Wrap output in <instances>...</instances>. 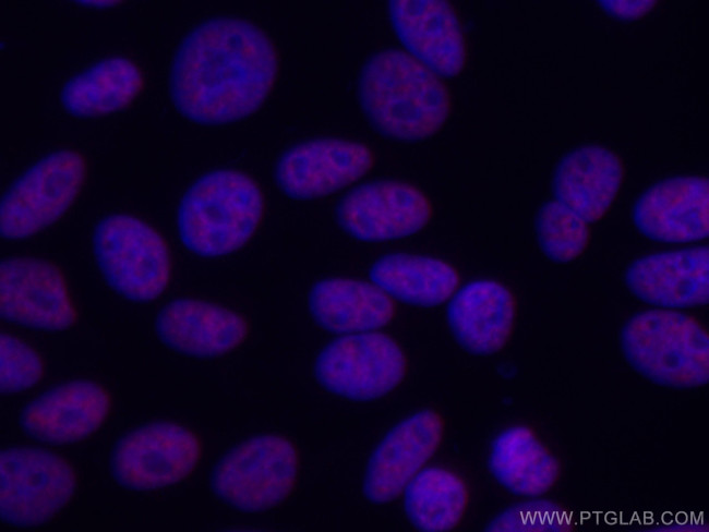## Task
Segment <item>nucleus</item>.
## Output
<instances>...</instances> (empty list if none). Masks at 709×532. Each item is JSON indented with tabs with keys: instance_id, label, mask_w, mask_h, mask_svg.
I'll use <instances>...</instances> for the list:
<instances>
[{
	"instance_id": "13",
	"label": "nucleus",
	"mask_w": 709,
	"mask_h": 532,
	"mask_svg": "<svg viewBox=\"0 0 709 532\" xmlns=\"http://www.w3.org/2000/svg\"><path fill=\"white\" fill-rule=\"evenodd\" d=\"M371 149L341 138L300 143L279 158L275 179L289 196L311 200L328 195L364 176L373 165Z\"/></svg>"
},
{
	"instance_id": "20",
	"label": "nucleus",
	"mask_w": 709,
	"mask_h": 532,
	"mask_svg": "<svg viewBox=\"0 0 709 532\" xmlns=\"http://www.w3.org/2000/svg\"><path fill=\"white\" fill-rule=\"evenodd\" d=\"M516 305L512 292L502 283L480 279L464 286L447 309L450 330L467 351L489 355L508 340Z\"/></svg>"
},
{
	"instance_id": "7",
	"label": "nucleus",
	"mask_w": 709,
	"mask_h": 532,
	"mask_svg": "<svg viewBox=\"0 0 709 532\" xmlns=\"http://www.w3.org/2000/svg\"><path fill=\"white\" fill-rule=\"evenodd\" d=\"M85 176V159L72 149H60L38 160L2 197V237L25 239L55 222L77 196Z\"/></svg>"
},
{
	"instance_id": "19",
	"label": "nucleus",
	"mask_w": 709,
	"mask_h": 532,
	"mask_svg": "<svg viewBox=\"0 0 709 532\" xmlns=\"http://www.w3.org/2000/svg\"><path fill=\"white\" fill-rule=\"evenodd\" d=\"M156 331L165 344L178 352L211 358L240 344L248 334V324L241 315L220 305L179 299L160 310Z\"/></svg>"
},
{
	"instance_id": "18",
	"label": "nucleus",
	"mask_w": 709,
	"mask_h": 532,
	"mask_svg": "<svg viewBox=\"0 0 709 532\" xmlns=\"http://www.w3.org/2000/svg\"><path fill=\"white\" fill-rule=\"evenodd\" d=\"M707 246L666 251L636 259L625 275L629 290L642 301L664 307L708 302Z\"/></svg>"
},
{
	"instance_id": "26",
	"label": "nucleus",
	"mask_w": 709,
	"mask_h": 532,
	"mask_svg": "<svg viewBox=\"0 0 709 532\" xmlns=\"http://www.w3.org/2000/svg\"><path fill=\"white\" fill-rule=\"evenodd\" d=\"M467 503L466 484L457 474L442 468H429L406 486L404 505L416 528L438 532L458 524Z\"/></svg>"
},
{
	"instance_id": "25",
	"label": "nucleus",
	"mask_w": 709,
	"mask_h": 532,
	"mask_svg": "<svg viewBox=\"0 0 709 532\" xmlns=\"http://www.w3.org/2000/svg\"><path fill=\"white\" fill-rule=\"evenodd\" d=\"M490 468L495 479L522 496L545 493L557 480L556 459L526 426H513L493 442Z\"/></svg>"
},
{
	"instance_id": "16",
	"label": "nucleus",
	"mask_w": 709,
	"mask_h": 532,
	"mask_svg": "<svg viewBox=\"0 0 709 532\" xmlns=\"http://www.w3.org/2000/svg\"><path fill=\"white\" fill-rule=\"evenodd\" d=\"M388 10L400 41L421 63L444 76H455L462 70L465 38L449 2L392 0Z\"/></svg>"
},
{
	"instance_id": "17",
	"label": "nucleus",
	"mask_w": 709,
	"mask_h": 532,
	"mask_svg": "<svg viewBox=\"0 0 709 532\" xmlns=\"http://www.w3.org/2000/svg\"><path fill=\"white\" fill-rule=\"evenodd\" d=\"M111 407L108 391L91 380L59 385L40 395L22 412L21 424L32 437L52 444L74 443L89 436L106 420Z\"/></svg>"
},
{
	"instance_id": "21",
	"label": "nucleus",
	"mask_w": 709,
	"mask_h": 532,
	"mask_svg": "<svg viewBox=\"0 0 709 532\" xmlns=\"http://www.w3.org/2000/svg\"><path fill=\"white\" fill-rule=\"evenodd\" d=\"M622 178L623 167L615 154L602 146L582 145L558 162L553 190L556 201L593 222L612 205Z\"/></svg>"
},
{
	"instance_id": "6",
	"label": "nucleus",
	"mask_w": 709,
	"mask_h": 532,
	"mask_svg": "<svg viewBox=\"0 0 709 532\" xmlns=\"http://www.w3.org/2000/svg\"><path fill=\"white\" fill-rule=\"evenodd\" d=\"M299 469L293 444L278 435L249 438L228 451L212 474V487L226 504L259 512L284 501Z\"/></svg>"
},
{
	"instance_id": "29",
	"label": "nucleus",
	"mask_w": 709,
	"mask_h": 532,
	"mask_svg": "<svg viewBox=\"0 0 709 532\" xmlns=\"http://www.w3.org/2000/svg\"><path fill=\"white\" fill-rule=\"evenodd\" d=\"M610 14L623 19L634 20L646 14L654 5V1H600Z\"/></svg>"
},
{
	"instance_id": "10",
	"label": "nucleus",
	"mask_w": 709,
	"mask_h": 532,
	"mask_svg": "<svg viewBox=\"0 0 709 532\" xmlns=\"http://www.w3.org/2000/svg\"><path fill=\"white\" fill-rule=\"evenodd\" d=\"M199 437L184 426L155 423L127 434L111 456L116 480L133 489L175 484L195 469L201 457Z\"/></svg>"
},
{
	"instance_id": "2",
	"label": "nucleus",
	"mask_w": 709,
	"mask_h": 532,
	"mask_svg": "<svg viewBox=\"0 0 709 532\" xmlns=\"http://www.w3.org/2000/svg\"><path fill=\"white\" fill-rule=\"evenodd\" d=\"M359 99L384 136L406 142L435 134L450 112L444 83L410 55L385 49L373 55L359 77Z\"/></svg>"
},
{
	"instance_id": "4",
	"label": "nucleus",
	"mask_w": 709,
	"mask_h": 532,
	"mask_svg": "<svg viewBox=\"0 0 709 532\" xmlns=\"http://www.w3.org/2000/svg\"><path fill=\"white\" fill-rule=\"evenodd\" d=\"M622 346L629 363L656 383L689 388L708 382V334L688 315L641 312L624 326Z\"/></svg>"
},
{
	"instance_id": "15",
	"label": "nucleus",
	"mask_w": 709,
	"mask_h": 532,
	"mask_svg": "<svg viewBox=\"0 0 709 532\" xmlns=\"http://www.w3.org/2000/svg\"><path fill=\"white\" fill-rule=\"evenodd\" d=\"M708 180L678 176L649 188L636 202L633 219L654 241L685 243L708 235Z\"/></svg>"
},
{
	"instance_id": "1",
	"label": "nucleus",
	"mask_w": 709,
	"mask_h": 532,
	"mask_svg": "<svg viewBox=\"0 0 709 532\" xmlns=\"http://www.w3.org/2000/svg\"><path fill=\"white\" fill-rule=\"evenodd\" d=\"M277 71L276 50L259 27L239 19H211L180 44L170 71V95L191 121L230 123L261 107Z\"/></svg>"
},
{
	"instance_id": "3",
	"label": "nucleus",
	"mask_w": 709,
	"mask_h": 532,
	"mask_svg": "<svg viewBox=\"0 0 709 532\" xmlns=\"http://www.w3.org/2000/svg\"><path fill=\"white\" fill-rule=\"evenodd\" d=\"M264 203L257 184L236 170H214L199 178L178 208L180 239L192 253L218 257L243 246L256 230Z\"/></svg>"
},
{
	"instance_id": "8",
	"label": "nucleus",
	"mask_w": 709,
	"mask_h": 532,
	"mask_svg": "<svg viewBox=\"0 0 709 532\" xmlns=\"http://www.w3.org/2000/svg\"><path fill=\"white\" fill-rule=\"evenodd\" d=\"M407 370L404 351L382 332H359L337 338L317 355L315 376L339 397L365 401L399 385Z\"/></svg>"
},
{
	"instance_id": "11",
	"label": "nucleus",
	"mask_w": 709,
	"mask_h": 532,
	"mask_svg": "<svg viewBox=\"0 0 709 532\" xmlns=\"http://www.w3.org/2000/svg\"><path fill=\"white\" fill-rule=\"evenodd\" d=\"M339 226L360 241L400 239L421 230L431 219L428 197L413 185L373 181L350 191L338 204Z\"/></svg>"
},
{
	"instance_id": "27",
	"label": "nucleus",
	"mask_w": 709,
	"mask_h": 532,
	"mask_svg": "<svg viewBox=\"0 0 709 532\" xmlns=\"http://www.w3.org/2000/svg\"><path fill=\"white\" fill-rule=\"evenodd\" d=\"M536 230L543 253L556 263L578 257L589 240L588 222L558 201H550L540 208Z\"/></svg>"
},
{
	"instance_id": "24",
	"label": "nucleus",
	"mask_w": 709,
	"mask_h": 532,
	"mask_svg": "<svg viewBox=\"0 0 709 532\" xmlns=\"http://www.w3.org/2000/svg\"><path fill=\"white\" fill-rule=\"evenodd\" d=\"M142 88L139 68L129 59L111 57L71 77L60 99L76 117L106 116L127 107Z\"/></svg>"
},
{
	"instance_id": "28",
	"label": "nucleus",
	"mask_w": 709,
	"mask_h": 532,
	"mask_svg": "<svg viewBox=\"0 0 709 532\" xmlns=\"http://www.w3.org/2000/svg\"><path fill=\"white\" fill-rule=\"evenodd\" d=\"M1 391L17 392L37 384L44 375L40 356L28 344L1 334Z\"/></svg>"
},
{
	"instance_id": "22",
	"label": "nucleus",
	"mask_w": 709,
	"mask_h": 532,
	"mask_svg": "<svg viewBox=\"0 0 709 532\" xmlns=\"http://www.w3.org/2000/svg\"><path fill=\"white\" fill-rule=\"evenodd\" d=\"M309 309L320 326L335 334L372 331L386 325L395 312L392 299L377 286L338 277L312 287Z\"/></svg>"
},
{
	"instance_id": "5",
	"label": "nucleus",
	"mask_w": 709,
	"mask_h": 532,
	"mask_svg": "<svg viewBox=\"0 0 709 532\" xmlns=\"http://www.w3.org/2000/svg\"><path fill=\"white\" fill-rule=\"evenodd\" d=\"M93 250L107 282L127 299L148 302L167 288L170 254L145 221L129 215L106 217L95 228Z\"/></svg>"
},
{
	"instance_id": "23",
	"label": "nucleus",
	"mask_w": 709,
	"mask_h": 532,
	"mask_svg": "<svg viewBox=\"0 0 709 532\" xmlns=\"http://www.w3.org/2000/svg\"><path fill=\"white\" fill-rule=\"evenodd\" d=\"M371 280L395 299L419 306H435L456 290L459 276L446 262L433 257L393 253L376 259Z\"/></svg>"
},
{
	"instance_id": "12",
	"label": "nucleus",
	"mask_w": 709,
	"mask_h": 532,
	"mask_svg": "<svg viewBox=\"0 0 709 532\" xmlns=\"http://www.w3.org/2000/svg\"><path fill=\"white\" fill-rule=\"evenodd\" d=\"M0 311L10 322L43 330L71 327L77 314L60 269L32 257L4 259L0 267Z\"/></svg>"
},
{
	"instance_id": "9",
	"label": "nucleus",
	"mask_w": 709,
	"mask_h": 532,
	"mask_svg": "<svg viewBox=\"0 0 709 532\" xmlns=\"http://www.w3.org/2000/svg\"><path fill=\"white\" fill-rule=\"evenodd\" d=\"M3 520L33 527L55 517L72 498L76 475L61 457L38 448L3 450L0 457Z\"/></svg>"
},
{
	"instance_id": "14",
	"label": "nucleus",
	"mask_w": 709,
	"mask_h": 532,
	"mask_svg": "<svg viewBox=\"0 0 709 532\" xmlns=\"http://www.w3.org/2000/svg\"><path fill=\"white\" fill-rule=\"evenodd\" d=\"M442 434V418L430 409L397 423L370 458L363 482L365 497L374 504L395 499L435 452Z\"/></svg>"
}]
</instances>
